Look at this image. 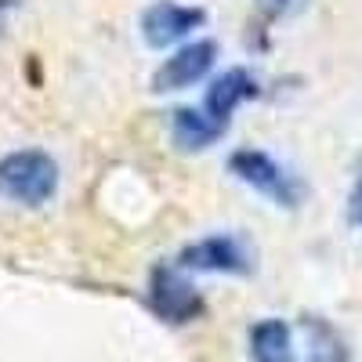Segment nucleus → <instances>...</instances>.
Masks as SVG:
<instances>
[{"label":"nucleus","mask_w":362,"mask_h":362,"mask_svg":"<svg viewBox=\"0 0 362 362\" xmlns=\"http://www.w3.org/2000/svg\"><path fill=\"white\" fill-rule=\"evenodd\" d=\"M305 329H308V358L305 362H351V351H348L344 337L326 319L308 315Z\"/></svg>","instance_id":"10"},{"label":"nucleus","mask_w":362,"mask_h":362,"mask_svg":"<svg viewBox=\"0 0 362 362\" xmlns=\"http://www.w3.org/2000/svg\"><path fill=\"white\" fill-rule=\"evenodd\" d=\"M218 58V44L214 40H189L185 47H177L170 58H163V66L153 73V90H185L192 83H199Z\"/></svg>","instance_id":"5"},{"label":"nucleus","mask_w":362,"mask_h":362,"mask_svg":"<svg viewBox=\"0 0 362 362\" xmlns=\"http://www.w3.org/2000/svg\"><path fill=\"white\" fill-rule=\"evenodd\" d=\"M181 268L192 272H221V276H250L254 272V250L243 243L239 235L218 232V235H203L196 243L181 250Z\"/></svg>","instance_id":"4"},{"label":"nucleus","mask_w":362,"mask_h":362,"mask_svg":"<svg viewBox=\"0 0 362 362\" xmlns=\"http://www.w3.org/2000/svg\"><path fill=\"white\" fill-rule=\"evenodd\" d=\"M225 127L228 124L214 119L206 109H177L174 124H170V134H174L177 148H185V153H203V148H210L225 134Z\"/></svg>","instance_id":"8"},{"label":"nucleus","mask_w":362,"mask_h":362,"mask_svg":"<svg viewBox=\"0 0 362 362\" xmlns=\"http://www.w3.org/2000/svg\"><path fill=\"white\" fill-rule=\"evenodd\" d=\"M228 170L243 181V185L261 192L268 203H279L286 210L297 206L300 196H305L300 181L279 160H272L268 153H261V148H235V153L228 156Z\"/></svg>","instance_id":"2"},{"label":"nucleus","mask_w":362,"mask_h":362,"mask_svg":"<svg viewBox=\"0 0 362 362\" xmlns=\"http://www.w3.org/2000/svg\"><path fill=\"white\" fill-rule=\"evenodd\" d=\"M58 192V163L40 148H18L0 156V199L44 206Z\"/></svg>","instance_id":"1"},{"label":"nucleus","mask_w":362,"mask_h":362,"mask_svg":"<svg viewBox=\"0 0 362 362\" xmlns=\"http://www.w3.org/2000/svg\"><path fill=\"white\" fill-rule=\"evenodd\" d=\"M148 308H153L163 322H192L203 312L199 290L181 276V268L174 264H156L148 272Z\"/></svg>","instance_id":"3"},{"label":"nucleus","mask_w":362,"mask_h":362,"mask_svg":"<svg viewBox=\"0 0 362 362\" xmlns=\"http://www.w3.org/2000/svg\"><path fill=\"white\" fill-rule=\"evenodd\" d=\"M348 214H351V221L362 228V177L355 181V189H351V199H348Z\"/></svg>","instance_id":"11"},{"label":"nucleus","mask_w":362,"mask_h":362,"mask_svg":"<svg viewBox=\"0 0 362 362\" xmlns=\"http://www.w3.org/2000/svg\"><path fill=\"white\" fill-rule=\"evenodd\" d=\"M247 351L250 362H297L293 351V334L283 319H261L250 326L247 337Z\"/></svg>","instance_id":"9"},{"label":"nucleus","mask_w":362,"mask_h":362,"mask_svg":"<svg viewBox=\"0 0 362 362\" xmlns=\"http://www.w3.org/2000/svg\"><path fill=\"white\" fill-rule=\"evenodd\" d=\"M290 4H293V0H261V8H264L268 15H283Z\"/></svg>","instance_id":"12"},{"label":"nucleus","mask_w":362,"mask_h":362,"mask_svg":"<svg viewBox=\"0 0 362 362\" xmlns=\"http://www.w3.org/2000/svg\"><path fill=\"white\" fill-rule=\"evenodd\" d=\"M203 11L199 8H185V4H174V0H160L141 15V37L148 47H170L177 40H185L192 29L203 25Z\"/></svg>","instance_id":"6"},{"label":"nucleus","mask_w":362,"mask_h":362,"mask_svg":"<svg viewBox=\"0 0 362 362\" xmlns=\"http://www.w3.org/2000/svg\"><path fill=\"white\" fill-rule=\"evenodd\" d=\"M250 98H257V80H254V73H247V69H228V73H221L214 83H210L203 109L214 116V119H221V124H228L232 112L243 105V102H250Z\"/></svg>","instance_id":"7"}]
</instances>
